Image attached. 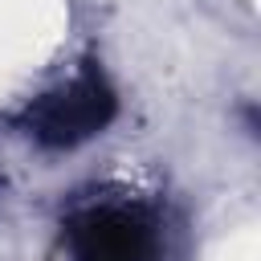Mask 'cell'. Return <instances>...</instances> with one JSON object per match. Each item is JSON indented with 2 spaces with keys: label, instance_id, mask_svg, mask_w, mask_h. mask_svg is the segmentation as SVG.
I'll list each match as a JSON object with an SVG mask.
<instances>
[{
  "label": "cell",
  "instance_id": "7a4b0ae2",
  "mask_svg": "<svg viewBox=\"0 0 261 261\" xmlns=\"http://www.w3.org/2000/svg\"><path fill=\"white\" fill-rule=\"evenodd\" d=\"M73 261H155L151 224L126 208H90L69 220Z\"/></svg>",
  "mask_w": 261,
  "mask_h": 261
},
{
  "label": "cell",
  "instance_id": "6da1fadb",
  "mask_svg": "<svg viewBox=\"0 0 261 261\" xmlns=\"http://www.w3.org/2000/svg\"><path fill=\"white\" fill-rule=\"evenodd\" d=\"M110 118H114V90L98 69H86L82 77L37 98L24 114V126L45 147H73L98 135Z\"/></svg>",
  "mask_w": 261,
  "mask_h": 261
}]
</instances>
